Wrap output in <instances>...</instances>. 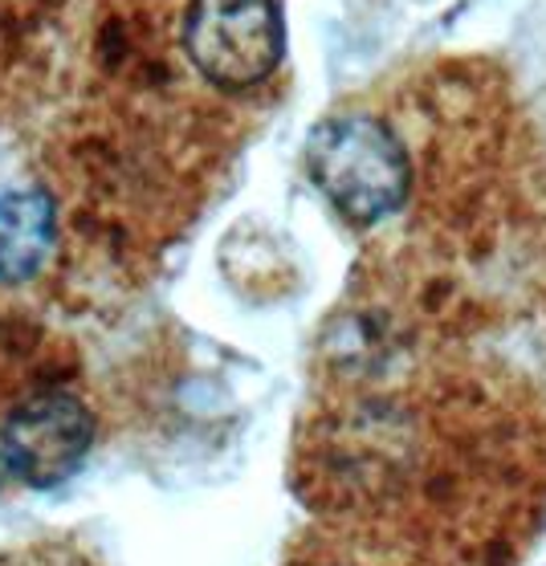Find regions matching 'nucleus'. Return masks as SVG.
Returning <instances> with one entry per match:
<instances>
[{
    "label": "nucleus",
    "instance_id": "1",
    "mask_svg": "<svg viewBox=\"0 0 546 566\" xmlns=\"http://www.w3.org/2000/svg\"><path fill=\"white\" fill-rule=\"evenodd\" d=\"M130 25L212 98L253 103L286 62L282 0H144Z\"/></svg>",
    "mask_w": 546,
    "mask_h": 566
},
{
    "label": "nucleus",
    "instance_id": "2",
    "mask_svg": "<svg viewBox=\"0 0 546 566\" xmlns=\"http://www.w3.org/2000/svg\"><path fill=\"white\" fill-rule=\"evenodd\" d=\"M306 171L347 224L371 229L412 196V151L376 111H335L311 130Z\"/></svg>",
    "mask_w": 546,
    "mask_h": 566
},
{
    "label": "nucleus",
    "instance_id": "3",
    "mask_svg": "<svg viewBox=\"0 0 546 566\" xmlns=\"http://www.w3.org/2000/svg\"><path fill=\"white\" fill-rule=\"evenodd\" d=\"M94 444V416L74 387L62 379H38L0 416V457L17 481L53 490L78 473Z\"/></svg>",
    "mask_w": 546,
    "mask_h": 566
},
{
    "label": "nucleus",
    "instance_id": "4",
    "mask_svg": "<svg viewBox=\"0 0 546 566\" xmlns=\"http://www.w3.org/2000/svg\"><path fill=\"white\" fill-rule=\"evenodd\" d=\"M53 253V205L41 188L0 184V282L21 285Z\"/></svg>",
    "mask_w": 546,
    "mask_h": 566
},
{
    "label": "nucleus",
    "instance_id": "5",
    "mask_svg": "<svg viewBox=\"0 0 546 566\" xmlns=\"http://www.w3.org/2000/svg\"><path fill=\"white\" fill-rule=\"evenodd\" d=\"M302 566H444L441 558L424 554L412 542H391V538H364L347 542V546H326Z\"/></svg>",
    "mask_w": 546,
    "mask_h": 566
},
{
    "label": "nucleus",
    "instance_id": "6",
    "mask_svg": "<svg viewBox=\"0 0 546 566\" xmlns=\"http://www.w3.org/2000/svg\"><path fill=\"white\" fill-rule=\"evenodd\" d=\"M543 297H546V245H543Z\"/></svg>",
    "mask_w": 546,
    "mask_h": 566
},
{
    "label": "nucleus",
    "instance_id": "7",
    "mask_svg": "<svg viewBox=\"0 0 546 566\" xmlns=\"http://www.w3.org/2000/svg\"><path fill=\"white\" fill-rule=\"evenodd\" d=\"M4 473H9V464H4V457H0V481H4Z\"/></svg>",
    "mask_w": 546,
    "mask_h": 566
}]
</instances>
